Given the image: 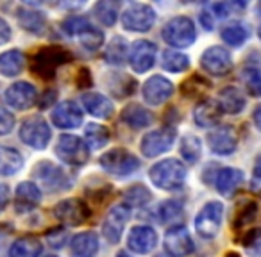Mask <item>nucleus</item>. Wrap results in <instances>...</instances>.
<instances>
[{"mask_svg": "<svg viewBox=\"0 0 261 257\" xmlns=\"http://www.w3.org/2000/svg\"><path fill=\"white\" fill-rule=\"evenodd\" d=\"M150 181L154 186L161 189H177L186 181V166L179 159H165L160 161L150 168Z\"/></svg>", "mask_w": 261, "mask_h": 257, "instance_id": "1", "label": "nucleus"}, {"mask_svg": "<svg viewBox=\"0 0 261 257\" xmlns=\"http://www.w3.org/2000/svg\"><path fill=\"white\" fill-rule=\"evenodd\" d=\"M72 59V54L61 47H47L40 50L33 58V72L36 73L40 79L50 80L56 77V70L58 66L65 65Z\"/></svg>", "mask_w": 261, "mask_h": 257, "instance_id": "2", "label": "nucleus"}, {"mask_svg": "<svg viewBox=\"0 0 261 257\" xmlns=\"http://www.w3.org/2000/svg\"><path fill=\"white\" fill-rule=\"evenodd\" d=\"M197 38L195 25L188 16H175L163 27V40L174 48H186Z\"/></svg>", "mask_w": 261, "mask_h": 257, "instance_id": "3", "label": "nucleus"}, {"mask_svg": "<svg viewBox=\"0 0 261 257\" xmlns=\"http://www.w3.org/2000/svg\"><path fill=\"white\" fill-rule=\"evenodd\" d=\"M100 166L108 174H113L116 177H125L138 170L140 159L123 149H113L100 157Z\"/></svg>", "mask_w": 261, "mask_h": 257, "instance_id": "4", "label": "nucleus"}, {"mask_svg": "<svg viewBox=\"0 0 261 257\" xmlns=\"http://www.w3.org/2000/svg\"><path fill=\"white\" fill-rule=\"evenodd\" d=\"M52 138L50 127L41 116H31L20 127V139L31 149L43 150L47 149L48 141Z\"/></svg>", "mask_w": 261, "mask_h": 257, "instance_id": "5", "label": "nucleus"}, {"mask_svg": "<svg viewBox=\"0 0 261 257\" xmlns=\"http://www.w3.org/2000/svg\"><path fill=\"white\" fill-rule=\"evenodd\" d=\"M154 22H156V13L149 4L135 2L122 15L123 27L127 31H133V33H147L152 29Z\"/></svg>", "mask_w": 261, "mask_h": 257, "instance_id": "6", "label": "nucleus"}, {"mask_svg": "<svg viewBox=\"0 0 261 257\" xmlns=\"http://www.w3.org/2000/svg\"><path fill=\"white\" fill-rule=\"evenodd\" d=\"M56 154L59 156V159L65 163L72 164V166H81L88 161L90 157V149L81 138L72 134H63L56 147Z\"/></svg>", "mask_w": 261, "mask_h": 257, "instance_id": "7", "label": "nucleus"}, {"mask_svg": "<svg viewBox=\"0 0 261 257\" xmlns=\"http://www.w3.org/2000/svg\"><path fill=\"white\" fill-rule=\"evenodd\" d=\"M222 214H224V206L222 202H207L200 209V213L195 218V229L202 238H215L220 229Z\"/></svg>", "mask_w": 261, "mask_h": 257, "instance_id": "8", "label": "nucleus"}, {"mask_svg": "<svg viewBox=\"0 0 261 257\" xmlns=\"http://www.w3.org/2000/svg\"><path fill=\"white\" fill-rule=\"evenodd\" d=\"M130 220V207L125 204H116L106 214L104 223H102V236L109 243H118L120 236L123 232V227Z\"/></svg>", "mask_w": 261, "mask_h": 257, "instance_id": "9", "label": "nucleus"}, {"mask_svg": "<svg viewBox=\"0 0 261 257\" xmlns=\"http://www.w3.org/2000/svg\"><path fill=\"white\" fill-rule=\"evenodd\" d=\"M195 245L193 239L190 236V232L186 231V227L182 225H174L167 231L165 234V250L170 257H186L193 252Z\"/></svg>", "mask_w": 261, "mask_h": 257, "instance_id": "10", "label": "nucleus"}, {"mask_svg": "<svg viewBox=\"0 0 261 257\" xmlns=\"http://www.w3.org/2000/svg\"><path fill=\"white\" fill-rule=\"evenodd\" d=\"M175 141V129L165 127L160 131H152L142 139V154L145 157H156L172 149Z\"/></svg>", "mask_w": 261, "mask_h": 257, "instance_id": "11", "label": "nucleus"}, {"mask_svg": "<svg viewBox=\"0 0 261 257\" xmlns=\"http://www.w3.org/2000/svg\"><path fill=\"white\" fill-rule=\"evenodd\" d=\"M34 179L43 186L47 191H59V189L68 188V179L65 172L59 166H56L50 161H41L34 168Z\"/></svg>", "mask_w": 261, "mask_h": 257, "instance_id": "12", "label": "nucleus"}, {"mask_svg": "<svg viewBox=\"0 0 261 257\" xmlns=\"http://www.w3.org/2000/svg\"><path fill=\"white\" fill-rule=\"evenodd\" d=\"M200 66H202L204 72L222 77L231 72L232 68L231 54L224 47H210L200 58Z\"/></svg>", "mask_w": 261, "mask_h": 257, "instance_id": "13", "label": "nucleus"}, {"mask_svg": "<svg viewBox=\"0 0 261 257\" xmlns=\"http://www.w3.org/2000/svg\"><path fill=\"white\" fill-rule=\"evenodd\" d=\"M156 54H158V47L152 41L140 40L130 47L129 63L136 73H145L156 63Z\"/></svg>", "mask_w": 261, "mask_h": 257, "instance_id": "14", "label": "nucleus"}, {"mask_svg": "<svg viewBox=\"0 0 261 257\" xmlns=\"http://www.w3.org/2000/svg\"><path fill=\"white\" fill-rule=\"evenodd\" d=\"M54 214L65 225H81L90 218V209L83 200L66 198L54 207Z\"/></svg>", "mask_w": 261, "mask_h": 257, "instance_id": "15", "label": "nucleus"}, {"mask_svg": "<svg viewBox=\"0 0 261 257\" xmlns=\"http://www.w3.org/2000/svg\"><path fill=\"white\" fill-rule=\"evenodd\" d=\"M4 100L6 104L11 105L13 109H18V111L29 109L36 102V88L33 84L25 82V80H20V82L11 84L6 90Z\"/></svg>", "mask_w": 261, "mask_h": 257, "instance_id": "16", "label": "nucleus"}, {"mask_svg": "<svg viewBox=\"0 0 261 257\" xmlns=\"http://www.w3.org/2000/svg\"><path fill=\"white\" fill-rule=\"evenodd\" d=\"M172 93H174L172 82L161 75H152L143 84V98L150 105L163 104V102H167L172 97Z\"/></svg>", "mask_w": 261, "mask_h": 257, "instance_id": "17", "label": "nucleus"}, {"mask_svg": "<svg viewBox=\"0 0 261 257\" xmlns=\"http://www.w3.org/2000/svg\"><path fill=\"white\" fill-rule=\"evenodd\" d=\"M52 122L59 129H75L83 123V111L72 100H65L52 111Z\"/></svg>", "mask_w": 261, "mask_h": 257, "instance_id": "18", "label": "nucleus"}, {"mask_svg": "<svg viewBox=\"0 0 261 257\" xmlns=\"http://www.w3.org/2000/svg\"><path fill=\"white\" fill-rule=\"evenodd\" d=\"M158 245V234L154 229L136 225L130 229L129 238H127V246L135 253H149Z\"/></svg>", "mask_w": 261, "mask_h": 257, "instance_id": "19", "label": "nucleus"}, {"mask_svg": "<svg viewBox=\"0 0 261 257\" xmlns=\"http://www.w3.org/2000/svg\"><path fill=\"white\" fill-rule=\"evenodd\" d=\"M207 143L215 154L227 156V154L234 152L236 145H238V136L232 127H220L207 134Z\"/></svg>", "mask_w": 261, "mask_h": 257, "instance_id": "20", "label": "nucleus"}, {"mask_svg": "<svg viewBox=\"0 0 261 257\" xmlns=\"http://www.w3.org/2000/svg\"><path fill=\"white\" fill-rule=\"evenodd\" d=\"M83 104H84V109H86L90 115L97 116V118H111L113 116V102L109 100L108 97H104V95L100 93H93V91H90V93H84L83 95Z\"/></svg>", "mask_w": 261, "mask_h": 257, "instance_id": "21", "label": "nucleus"}, {"mask_svg": "<svg viewBox=\"0 0 261 257\" xmlns=\"http://www.w3.org/2000/svg\"><path fill=\"white\" fill-rule=\"evenodd\" d=\"M222 116V109L218 105V102L215 100H202L200 104H197L195 111H193V118H195V123L199 127H215L218 123Z\"/></svg>", "mask_w": 261, "mask_h": 257, "instance_id": "22", "label": "nucleus"}, {"mask_svg": "<svg viewBox=\"0 0 261 257\" xmlns=\"http://www.w3.org/2000/svg\"><path fill=\"white\" fill-rule=\"evenodd\" d=\"M16 198V209L18 211H31L40 204L41 200V189L33 182H22L16 188L15 193Z\"/></svg>", "mask_w": 261, "mask_h": 257, "instance_id": "23", "label": "nucleus"}, {"mask_svg": "<svg viewBox=\"0 0 261 257\" xmlns=\"http://www.w3.org/2000/svg\"><path fill=\"white\" fill-rule=\"evenodd\" d=\"M72 252L75 257H95L98 252V236L90 231L73 236Z\"/></svg>", "mask_w": 261, "mask_h": 257, "instance_id": "24", "label": "nucleus"}, {"mask_svg": "<svg viewBox=\"0 0 261 257\" xmlns=\"http://www.w3.org/2000/svg\"><path fill=\"white\" fill-rule=\"evenodd\" d=\"M218 105L224 112H229V115H238L243 107H245V97L243 93L238 90V88H224L218 95Z\"/></svg>", "mask_w": 261, "mask_h": 257, "instance_id": "25", "label": "nucleus"}, {"mask_svg": "<svg viewBox=\"0 0 261 257\" xmlns=\"http://www.w3.org/2000/svg\"><path fill=\"white\" fill-rule=\"evenodd\" d=\"M243 182V174L238 168H224V170L218 172L217 175V189L222 195H231L236 189L240 188V184Z\"/></svg>", "mask_w": 261, "mask_h": 257, "instance_id": "26", "label": "nucleus"}, {"mask_svg": "<svg viewBox=\"0 0 261 257\" xmlns=\"http://www.w3.org/2000/svg\"><path fill=\"white\" fill-rule=\"evenodd\" d=\"M43 245L40 239L31 238V236H23L18 238L9 248V257H40Z\"/></svg>", "mask_w": 261, "mask_h": 257, "instance_id": "27", "label": "nucleus"}, {"mask_svg": "<svg viewBox=\"0 0 261 257\" xmlns=\"http://www.w3.org/2000/svg\"><path fill=\"white\" fill-rule=\"evenodd\" d=\"M122 120L133 129H143L152 123V115L140 104H129L122 111Z\"/></svg>", "mask_w": 261, "mask_h": 257, "instance_id": "28", "label": "nucleus"}, {"mask_svg": "<svg viewBox=\"0 0 261 257\" xmlns=\"http://www.w3.org/2000/svg\"><path fill=\"white\" fill-rule=\"evenodd\" d=\"M25 66V55L20 50H8L0 54V73L6 77H16Z\"/></svg>", "mask_w": 261, "mask_h": 257, "instance_id": "29", "label": "nucleus"}, {"mask_svg": "<svg viewBox=\"0 0 261 257\" xmlns=\"http://www.w3.org/2000/svg\"><path fill=\"white\" fill-rule=\"evenodd\" d=\"M23 166V157L16 149L0 147V175H15Z\"/></svg>", "mask_w": 261, "mask_h": 257, "instance_id": "30", "label": "nucleus"}, {"mask_svg": "<svg viewBox=\"0 0 261 257\" xmlns=\"http://www.w3.org/2000/svg\"><path fill=\"white\" fill-rule=\"evenodd\" d=\"M84 139H86L88 149L98 150L109 143V131L106 127L97 125V123H90L84 129Z\"/></svg>", "mask_w": 261, "mask_h": 257, "instance_id": "31", "label": "nucleus"}, {"mask_svg": "<svg viewBox=\"0 0 261 257\" xmlns=\"http://www.w3.org/2000/svg\"><path fill=\"white\" fill-rule=\"evenodd\" d=\"M18 20H20V25L33 34H41L45 29L43 15L38 11H33V9H25V8L18 9Z\"/></svg>", "mask_w": 261, "mask_h": 257, "instance_id": "32", "label": "nucleus"}, {"mask_svg": "<svg viewBox=\"0 0 261 257\" xmlns=\"http://www.w3.org/2000/svg\"><path fill=\"white\" fill-rule=\"evenodd\" d=\"M161 66H163L167 72L172 73H181L186 72L190 68V59L185 54L175 50H165L161 55Z\"/></svg>", "mask_w": 261, "mask_h": 257, "instance_id": "33", "label": "nucleus"}, {"mask_svg": "<svg viewBox=\"0 0 261 257\" xmlns=\"http://www.w3.org/2000/svg\"><path fill=\"white\" fill-rule=\"evenodd\" d=\"M181 213H182L181 204L175 202V200H167V202H161L160 206L154 207V209H152L154 216L152 218L156 221H160V223H167V221L177 218Z\"/></svg>", "mask_w": 261, "mask_h": 257, "instance_id": "34", "label": "nucleus"}, {"mask_svg": "<svg viewBox=\"0 0 261 257\" xmlns=\"http://www.w3.org/2000/svg\"><path fill=\"white\" fill-rule=\"evenodd\" d=\"M93 13L104 25H113L118 18V4L111 2V0H102V2L95 4Z\"/></svg>", "mask_w": 261, "mask_h": 257, "instance_id": "35", "label": "nucleus"}, {"mask_svg": "<svg viewBox=\"0 0 261 257\" xmlns=\"http://www.w3.org/2000/svg\"><path fill=\"white\" fill-rule=\"evenodd\" d=\"M150 198H152L150 191L142 184L133 186V188L127 189V191L123 193L125 206H129V207H142V206H145V204H149Z\"/></svg>", "mask_w": 261, "mask_h": 257, "instance_id": "36", "label": "nucleus"}, {"mask_svg": "<svg viewBox=\"0 0 261 257\" xmlns=\"http://www.w3.org/2000/svg\"><path fill=\"white\" fill-rule=\"evenodd\" d=\"M200 152H202V143L197 136L188 134L182 138L181 141V156L185 157L188 163H197L200 157Z\"/></svg>", "mask_w": 261, "mask_h": 257, "instance_id": "37", "label": "nucleus"}, {"mask_svg": "<svg viewBox=\"0 0 261 257\" xmlns=\"http://www.w3.org/2000/svg\"><path fill=\"white\" fill-rule=\"evenodd\" d=\"M127 58V41L123 38H113V41L106 48V59L111 65H122Z\"/></svg>", "mask_w": 261, "mask_h": 257, "instance_id": "38", "label": "nucleus"}, {"mask_svg": "<svg viewBox=\"0 0 261 257\" xmlns=\"http://www.w3.org/2000/svg\"><path fill=\"white\" fill-rule=\"evenodd\" d=\"M79 41L83 43V47H86L88 50H97L102 47V41H104V34L102 31H98L95 25H90L88 29H84L79 34Z\"/></svg>", "mask_w": 261, "mask_h": 257, "instance_id": "39", "label": "nucleus"}, {"mask_svg": "<svg viewBox=\"0 0 261 257\" xmlns=\"http://www.w3.org/2000/svg\"><path fill=\"white\" fill-rule=\"evenodd\" d=\"M242 80L250 95L259 97L261 95V70L259 68H245L242 72Z\"/></svg>", "mask_w": 261, "mask_h": 257, "instance_id": "40", "label": "nucleus"}, {"mask_svg": "<svg viewBox=\"0 0 261 257\" xmlns=\"http://www.w3.org/2000/svg\"><path fill=\"white\" fill-rule=\"evenodd\" d=\"M243 248L250 257H261V229H252L243 238Z\"/></svg>", "mask_w": 261, "mask_h": 257, "instance_id": "41", "label": "nucleus"}, {"mask_svg": "<svg viewBox=\"0 0 261 257\" xmlns=\"http://www.w3.org/2000/svg\"><path fill=\"white\" fill-rule=\"evenodd\" d=\"M222 40L231 47H240L247 40V31L242 25H229L222 31Z\"/></svg>", "mask_w": 261, "mask_h": 257, "instance_id": "42", "label": "nucleus"}, {"mask_svg": "<svg viewBox=\"0 0 261 257\" xmlns=\"http://www.w3.org/2000/svg\"><path fill=\"white\" fill-rule=\"evenodd\" d=\"M91 23L90 20H86L84 16H68V18L63 22V31H65L68 36H75L79 38V34L84 29H88Z\"/></svg>", "mask_w": 261, "mask_h": 257, "instance_id": "43", "label": "nucleus"}, {"mask_svg": "<svg viewBox=\"0 0 261 257\" xmlns=\"http://www.w3.org/2000/svg\"><path fill=\"white\" fill-rule=\"evenodd\" d=\"M256 213H257V206L256 202H249L245 204V206L242 207V209L238 211V214H236V220H234V227L240 229V227H245L247 223H250V221L256 218Z\"/></svg>", "mask_w": 261, "mask_h": 257, "instance_id": "44", "label": "nucleus"}, {"mask_svg": "<svg viewBox=\"0 0 261 257\" xmlns=\"http://www.w3.org/2000/svg\"><path fill=\"white\" fill-rule=\"evenodd\" d=\"M13 127H15V116H13V112L0 105V136L9 134L13 131Z\"/></svg>", "mask_w": 261, "mask_h": 257, "instance_id": "45", "label": "nucleus"}, {"mask_svg": "<svg viewBox=\"0 0 261 257\" xmlns=\"http://www.w3.org/2000/svg\"><path fill=\"white\" fill-rule=\"evenodd\" d=\"M242 8H243V4H238V2H231V4H229V2H220V4L213 6L218 18H225L227 15H231L232 9H242Z\"/></svg>", "mask_w": 261, "mask_h": 257, "instance_id": "46", "label": "nucleus"}, {"mask_svg": "<svg viewBox=\"0 0 261 257\" xmlns=\"http://www.w3.org/2000/svg\"><path fill=\"white\" fill-rule=\"evenodd\" d=\"M11 40V27L4 18H0V45L8 43Z\"/></svg>", "mask_w": 261, "mask_h": 257, "instance_id": "47", "label": "nucleus"}, {"mask_svg": "<svg viewBox=\"0 0 261 257\" xmlns=\"http://www.w3.org/2000/svg\"><path fill=\"white\" fill-rule=\"evenodd\" d=\"M252 188L256 191H261V161L256 163V168H254V174H252Z\"/></svg>", "mask_w": 261, "mask_h": 257, "instance_id": "48", "label": "nucleus"}, {"mask_svg": "<svg viewBox=\"0 0 261 257\" xmlns=\"http://www.w3.org/2000/svg\"><path fill=\"white\" fill-rule=\"evenodd\" d=\"M9 202V188L6 184H0V211L6 209Z\"/></svg>", "mask_w": 261, "mask_h": 257, "instance_id": "49", "label": "nucleus"}, {"mask_svg": "<svg viewBox=\"0 0 261 257\" xmlns=\"http://www.w3.org/2000/svg\"><path fill=\"white\" fill-rule=\"evenodd\" d=\"M77 84H79L81 88H88L91 84V79H90V70H81L79 73V79H77Z\"/></svg>", "mask_w": 261, "mask_h": 257, "instance_id": "50", "label": "nucleus"}, {"mask_svg": "<svg viewBox=\"0 0 261 257\" xmlns=\"http://www.w3.org/2000/svg\"><path fill=\"white\" fill-rule=\"evenodd\" d=\"M54 98H56L54 91H48L47 95H43V102H40V107H48V105L54 102Z\"/></svg>", "mask_w": 261, "mask_h": 257, "instance_id": "51", "label": "nucleus"}, {"mask_svg": "<svg viewBox=\"0 0 261 257\" xmlns=\"http://www.w3.org/2000/svg\"><path fill=\"white\" fill-rule=\"evenodd\" d=\"M252 120H254V125L257 127L261 131V104L257 105L256 109H254V112H252Z\"/></svg>", "mask_w": 261, "mask_h": 257, "instance_id": "52", "label": "nucleus"}, {"mask_svg": "<svg viewBox=\"0 0 261 257\" xmlns=\"http://www.w3.org/2000/svg\"><path fill=\"white\" fill-rule=\"evenodd\" d=\"M116 257H130V255L127 252H118V255H116Z\"/></svg>", "mask_w": 261, "mask_h": 257, "instance_id": "53", "label": "nucleus"}, {"mask_svg": "<svg viewBox=\"0 0 261 257\" xmlns=\"http://www.w3.org/2000/svg\"><path fill=\"white\" fill-rule=\"evenodd\" d=\"M227 257H240L238 253H227Z\"/></svg>", "mask_w": 261, "mask_h": 257, "instance_id": "54", "label": "nucleus"}, {"mask_svg": "<svg viewBox=\"0 0 261 257\" xmlns=\"http://www.w3.org/2000/svg\"><path fill=\"white\" fill-rule=\"evenodd\" d=\"M156 257H170L168 253H160V255H156Z\"/></svg>", "mask_w": 261, "mask_h": 257, "instance_id": "55", "label": "nucleus"}, {"mask_svg": "<svg viewBox=\"0 0 261 257\" xmlns=\"http://www.w3.org/2000/svg\"><path fill=\"white\" fill-rule=\"evenodd\" d=\"M257 36H259V40H261V25H259V29H257Z\"/></svg>", "mask_w": 261, "mask_h": 257, "instance_id": "56", "label": "nucleus"}, {"mask_svg": "<svg viewBox=\"0 0 261 257\" xmlns=\"http://www.w3.org/2000/svg\"><path fill=\"white\" fill-rule=\"evenodd\" d=\"M45 257H56V255H45Z\"/></svg>", "mask_w": 261, "mask_h": 257, "instance_id": "57", "label": "nucleus"}]
</instances>
